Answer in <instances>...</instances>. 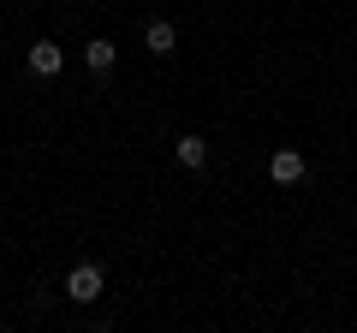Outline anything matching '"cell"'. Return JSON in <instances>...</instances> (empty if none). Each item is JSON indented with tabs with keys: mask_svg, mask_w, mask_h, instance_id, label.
<instances>
[{
	"mask_svg": "<svg viewBox=\"0 0 357 333\" xmlns=\"http://www.w3.org/2000/svg\"><path fill=\"white\" fill-rule=\"evenodd\" d=\"M102 286H107V274L96 268V262H77V268L66 274V297H72V304H96Z\"/></svg>",
	"mask_w": 357,
	"mask_h": 333,
	"instance_id": "1",
	"label": "cell"
},
{
	"mask_svg": "<svg viewBox=\"0 0 357 333\" xmlns=\"http://www.w3.org/2000/svg\"><path fill=\"white\" fill-rule=\"evenodd\" d=\"M24 65H30V72H36V77H54V72H60V65H66V54H60V42H48V36H42V42H30Z\"/></svg>",
	"mask_w": 357,
	"mask_h": 333,
	"instance_id": "2",
	"label": "cell"
},
{
	"mask_svg": "<svg viewBox=\"0 0 357 333\" xmlns=\"http://www.w3.org/2000/svg\"><path fill=\"white\" fill-rule=\"evenodd\" d=\"M304 173H310V166H304L298 149H274V161H268V179H274V185H298Z\"/></svg>",
	"mask_w": 357,
	"mask_h": 333,
	"instance_id": "3",
	"label": "cell"
},
{
	"mask_svg": "<svg viewBox=\"0 0 357 333\" xmlns=\"http://www.w3.org/2000/svg\"><path fill=\"white\" fill-rule=\"evenodd\" d=\"M114 60H119V48H114L107 36L84 42V65H89V77H107V72H114Z\"/></svg>",
	"mask_w": 357,
	"mask_h": 333,
	"instance_id": "4",
	"label": "cell"
},
{
	"mask_svg": "<svg viewBox=\"0 0 357 333\" xmlns=\"http://www.w3.org/2000/svg\"><path fill=\"white\" fill-rule=\"evenodd\" d=\"M173 161H178V166H191V173H203V166H208V143L197 137V131H185V137L173 143Z\"/></svg>",
	"mask_w": 357,
	"mask_h": 333,
	"instance_id": "5",
	"label": "cell"
},
{
	"mask_svg": "<svg viewBox=\"0 0 357 333\" xmlns=\"http://www.w3.org/2000/svg\"><path fill=\"white\" fill-rule=\"evenodd\" d=\"M143 48H149V54H173L178 48V30L167 24V18H155V24L143 30Z\"/></svg>",
	"mask_w": 357,
	"mask_h": 333,
	"instance_id": "6",
	"label": "cell"
}]
</instances>
